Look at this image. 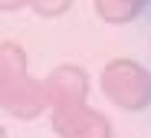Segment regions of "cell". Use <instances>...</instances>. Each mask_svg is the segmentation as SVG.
I'll use <instances>...</instances> for the list:
<instances>
[{"mask_svg": "<svg viewBox=\"0 0 151 138\" xmlns=\"http://www.w3.org/2000/svg\"><path fill=\"white\" fill-rule=\"evenodd\" d=\"M105 92L115 105L128 108V112H135V108H145L151 102V76L135 66V63H112L105 69Z\"/></svg>", "mask_w": 151, "mask_h": 138, "instance_id": "cell-1", "label": "cell"}, {"mask_svg": "<svg viewBox=\"0 0 151 138\" xmlns=\"http://www.w3.org/2000/svg\"><path fill=\"white\" fill-rule=\"evenodd\" d=\"M56 131L63 138H109L112 128L102 115H95L86 105L56 108Z\"/></svg>", "mask_w": 151, "mask_h": 138, "instance_id": "cell-2", "label": "cell"}, {"mask_svg": "<svg viewBox=\"0 0 151 138\" xmlns=\"http://www.w3.org/2000/svg\"><path fill=\"white\" fill-rule=\"evenodd\" d=\"M86 72L82 69H72V66H63L53 72V79L46 82V95L56 102V108H69V105H82L86 99Z\"/></svg>", "mask_w": 151, "mask_h": 138, "instance_id": "cell-3", "label": "cell"}, {"mask_svg": "<svg viewBox=\"0 0 151 138\" xmlns=\"http://www.w3.org/2000/svg\"><path fill=\"white\" fill-rule=\"evenodd\" d=\"M145 7V0H95V10L99 17H105L109 23H125V20H135Z\"/></svg>", "mask_w": 151, "mask_h": 138, "instance_id": "cell-4", "label": "cell"}]
</instances>
